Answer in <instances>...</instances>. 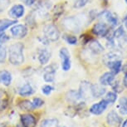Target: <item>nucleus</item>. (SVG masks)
Masks as SVG:
<instances>
[{"label": "nucleus", "mask_w": 127, "mask_h": 127, "mask_svg": "<svg viewBox=\"0 0 127 127\" xmlns=\"http://www.w3.org/2000/svg\"><path fill=\"white\" fill-rule=\"evenodd\" d=\"M52 53L47 49H42L38 52V61L42 65H45L49 62Z\"/></svg>", "instance_id": "nucleus-18"}, {"label": "nucleus", "mask_w": 127, "mask_h": 127, "mask_svg": "<svg viewBox=\"0 0 127 127\" xmlns=\"http://www.w3.org/2000/svg\"><path fill=\"white\" fill-rule=\"evenodd\" d=\"M28 28L23 24H17L11 28L10 32L13 37L23 38L28 34Z\"/></svg>", "instance_id": "nucleus-9"}, {"label": "nucleus", "mask_w": 127, "mask_h": 127, "mask_svg": "<svg viewBox=\"0 0 127 127\" xmlns=\"http://www.w3.org/2000/svg\"><path fill=\"white\" fill-rule=\"evenodd\" d=\"M9 39V37L4 32L0 33V44H3Z\"/></svg>", "instance_id": "nucleus-37"}, {"label": "nucleus", "mask_w": 127, "mask_h": 127, "mask_svg": "<svg viewBox=\"0 0 127 127\" xmlns=\"http://www.w3.org/2000/svg\"><path fill=\"white\" fill-rule=\"evenodd\" d=\"M105 92H106L105 88L102 85H99V84L92 85V95L93 97L99 98L102 96V95H104Z\"/></svg>", "instance_id": "nucleus-19"}, {"label": "nucleus", "mask_w": 127, "mask_h": 127, "mask_svg": "<svg viewBox=\"0 0 127 127\" xmlns=\"http://www.w3.org/2000/svg\"><path fill=\"white\" fill-rule=\"evenodd\" d=\"M25 8L22 4H15L8 11V15L13 18H20L24 14Z\"/></svg>", "instance_id": "nucleus-12"}, {"label": "nucleus", "mask_w": 127, "mask_h": 127, "mask_svg": "<svg viewBox=\"0 0 127 127\" xmlns=\"http://www.w3.org/2000/svg\"><path fill=\"white\" fill-rule=\"evenodd\" d=\"M89 49L90 51L95 54H99L104 51V47L98 41L92 40L89 42Z\"/></svg>", "instance_id": "nucleus-22"}, {"label": "nucleus", "mask_w": 127, "mask_h": 127, "mask_svg": "<svg viewBox=\"0 0 127 127\" xmlns=\"http://www.w3.org/2000/svg\"><path fill=\"white\" fill-rule=\"evenodd\" d=\"M121 127H127V119L124 122H122V126Z\"/></svg>", "instance_id": "nucleus-41"}, {"label": "nucleus", "mask_w": 127, "mask_h": 127, "mask_svg": "<svg viewBox=\"0 0 127 127\" xmlns=\"http://www.w3.org/2000/svg\"><path fill=\"white\" fill-rule=\"evenodd\" d=\"M53 90H54V88L50 85H45L42 87V92L46 95H48L51 94Z\"/></svg>", "instance_id": "nucleus-34"}, {"label": "nucleus", "mask_w": 127, "mask_h": 127, "mask_svg": "<svg viewBox=\"0 0 127 127\" xmlns=\"http://www.w3.org/2000/svg\"><path fill=\"white\" fill-rule=\"evenodd\" d=\"M123 85L124 87L127 88V71L125 72V76H124V79H123Z\"/></svg>", "instance_id": "nucleus-39"}, {"label": "nucleus", "mask_w": 127, "mask_h": 127, "mask_svg": "<svg viewBox=\"0 0 127 127\" xmlns=\"http://www.w3.org/2000/svg\"><path fill=\"white\" fill-rule=\"evenodd\" d=\"M125 1H126V4H127V0H125Z\"/></svg>", "instance_id": "nucleus-42"}, {"label": "nucleus", "mask_w": 127, "mask_h": 127, "mask_svg": "<svg viewBox=\"0 0 127 127\" xmlns=\"http://www.w3.org/2000/svg\"><path fill=\"white\" fill-rule=\"evenodd\" d=\"M9 4H10V0H0V13L8 8Z\"/></svg>", "instance_id": "nucleus-33"}, {"label": "nucleus", "mask_w": 127, "mask_h": 127, "mask_svg": "<svg viewBox=\"0 0 127 127\" xmlns=\"http://www.w3.org/2000/svg\"><path fill=\"white\" fill-rule=\"evenodd\" d=\"M64 127H66V126H64Z\"/></svg>", "instance_id": "nucleus-43"}, {"label": "nucleus", "mask_w": 127, "mask_h": 127, "mask_svg": "<svg viewBox=\"0 0 127 127\" xmlns=\"http://www.w3.org/2000/svg\"><path fill=\"white\" fill-rule=\"evenodd\" d=\"M104 100L108 103V104H113L117 100V94L115 92H107L104 98Z\"/></svg>", "instance_id": "nucleus-28"}, {"label": "nucleus", "mask_w": 127, "mask_h": 127, "mask_svg": "<svg viewBox=\"0 0 127 127\" xmlns=\"http://www.w3.org/2000/svg\"><path fill=\"white\" fill-rule=\"evenodd\" d=\"M60 58L62 61V68L64 71H67L71 69V55L70 52L66 47H62L59 52Z\"/></svg>", "instance_id": "nucleus-7"}, {"label": "nucleus", "mask_w": 127, "mask_h": 127, "mask_svg": "<svg viewBox=\"0 0 127 127\" xmlns=\"http://www.w3.org/2000/svg\"><path fill=\"white\" fill-rule=\"evenodd\" d=\"M118 110L121 115H127V97H122L119 100Z\"/></svg>", "instance_id": "nucleus-27"}, {"label": "nucleus", "mask_w": 127, "mask_h": 127, "mask_svg": "<svg viewBox=\"0 0 127 127\" xmlns=\"http://www.w3.org/2000/svg\"><path fill=\"white\" fill-rule=\"evenodd\" d=\"M32 105L34 106V108H39L42 105H43L44 104V100L42 99H41L39 97H36V98H33V100H32Z\"/></svg>", "instance_id": "nucleus-31"}, {"label": "nucleus", "mask_w": 127, "mask_h": 127, "mask_svg": "<svg viewBox=\"0 0 127 127\" xmlns=\"http://www.w3.org/2000/svg\"><path fill=\"white\" fill-rule=\"evenodd\" d=\"M105 65L107 66L114 74H118L122 68V57L119 52H109L103 57L102 59Z\"/></svg>", "instance_id": "nucleus-2"}, {"label": "nucleus", "mask_w": 127, "mask_h": 127, "mask_svg": "<svg viewBox=\"0 0 127 127\" xmlns=\"http://www.w3.org/2000/svg\"><path fill=\"white\" fill-rule=\"evenodd\" d=\"M7 57V49L6 47L3 44H0V64L4 63Z\"/></svg>", "instance_id": "nucleus-29"}, {"label": "nucleus", "mask_w": 127, "mask_h": 127, "mask_svg": "<svg viewBox=\"0 0 127 127\" xmlns=\"http://www.w3.org/2000/svg\"><path fill=\"white\" fill-rule=\"evenodd\" d=\"M41 127H59V123L55 118L45 119L41 123Z\"/></svg>", "instance_id": "nucleus-25"}, {"label": "nucleus", "mask_w": 127, "mask_h": 127, "mask_svg": "<svg viewBox=\"0 0 127 127\" xmlns=\"http://www.w3.org/2000/svg\"><path fill=\"white\" fill-rule=\"evenodd\" d=\"M12 82V75L8 71L1 70L0 71V84H3L5 87L10 86Z\"/></svg>", "instance_id": "nucleus-17"}, {"label": "nucleus", "mask_w": 127, "mask_h": 127, "mask_svg": "<svg viewBox=\"0 0 127 127\" xmlns=\"http://www.w3.org/2000/svg\"><path fill=\"white\" fill-rule=\"evenodd\" d=\"M64 12V8H62V4H59L55 7L54 8V11H53V13H54V17L55 18H59V16L62 15V13Z\"/></svg>", "instance_id": "nucleus-32"}, {"label": "nucleus", "mask_w": 127, "mask_h": 127, "mask_svg": "<svg viewBox=\"0 0 127 127\" xmlns=\"http://www.w3.org/2000/svg\"><path fill=\"white\" fill-rule=\"evenodd\" d=\"M108 105H109L108 103H107L104 99H103L98 103L93 104L92 106L90 107L89 112H90V113L93 114V115H95V116H98V115L102 114L103 112L106 110Z\"/></svg>", "instance_id": "nucleus-10"}, {"label": "nucleus", "mask_w": 127, "mask_h": 127, "mask_svg": "<svg viewBox=\"0 0 127 127\" xmlns=\"http://www.w3.org/2000/svg\"><path fill=\"white\" fill-rule=\"evenodd\" d=\"M43 34L44 37L51 42H56L60 37L58 28L53 24H47L43 28Z\"/></svg>", "instance_id": "nucleus-5"}, {"label": "nucleus", "mask_w": 127, "mask_h": 127, "mask_svg": "<svg viewBox=\"0 0 127 127\" xmlns=\"http://www.w3.org/2000/svg\"><path fill=\"white\" fill-rule=\"evenodd\" d=\"M106 121L108 125L111 126H118L122 123L121 117L116 113V111H110L106 116Z\"/></svg>", "instance_id": "nucleus-13"}, {"label": "nucleus", "mask_w": 127, "mask_h": 127, "mask_svg": "<svg viewBox=\"0 0 127 127\" xmlns=\"http://www.w3.org/2000/svg\"><path fill=\"white\" fill-rule=\"evenodd\" d=\"M79 94L81 99H89L90 95H92V84H90L88 81H81L80 85V89L78 91Z\"/></svg>", "instance_id": "nucleus-11"}, {"label": "nucleus", "mask_w": 127, "mask_h": 127, "mask_svg": "<svg viewBox=\"0 0 127 127\" xmlns=\"http://www.w3.org/2000/svg\"><path fill=\"white\" fill-rule=\"evenodd\" d=\"M111 86H112V88H113L114 92L116 93L121 92L122 91H123V87H122V86L121 85V83H119V81H115L114 84L113 83L111 84Z\"/></svg>", "instance_id": "nucleus-35"}, {"label": "nucleus", "mask_w": 127, "mask_h": 127, "mask_svg": "<svg viewBox=\"0 0 127 127\" xmlns=\"http://www.w3.org/2000/svg\"><path fill=\"white\" fill-rule=\"evenodd\" d=\"M66 100L70 103H73V104H76V103H81L79 102V100H81L78 92H76L75 90H71L66 93Z\"/></svg>", "instance_id": "nucleus-20"}, {"label": "nucleus", "mask_w": 127, "mask_h": 127, "mask_svg": "<svg viewBox=\"0 0 127 127\" xmlns=\"http://www.w3.org/2000/svg\"><path fill=\"white\" fill-rule=\"evenodd\" d=\"M21 123L23 127H35L37 121L32 115L23 114L21 116Z\"/></svg>", "instance_id": "nucleus-15"}, {"label": "nucleus", "mask_w": 127, "mask_h": 127, "mask_svg": "<svg viewBox=\"0 0 127 127\" xmlns=\"http://www.w3.org/2000/svg\"><path fill=\"white\" fill-rule=\"evenodd\" d=\"M17 23H18L17 19H13H13H8V18L0 19V33L4 32V31L7 28L14 25Z\"/></svg>", "instance_id": "nucleus-23"}, {"label": "nucleus", "mask_w": 127, "mask_h": 127, "mask_svg": "<svg viewBox=\"0 0 127 127\" xmlns=\"http://www.w3.org/2000/svg\"><path fill=\"white\" fill-rule=\"evenodd\" d=\"M24 45L22 42H16L12 44L8 50V60L9 62L13 66H19L24 62L23 55Z\"/></svg>", "instance_id": "nucleus-3"}, {"label": "nucleus", "mask_w": 127, "mask_h": 127, "mask_svg": "<svg viewBox=\"0 0 127 127\" xmlns=\"http://www.w3.org/2000/svg\"><path fill=\"white\" fill-rule=\"evenodd\" d=\"M18 106L20 107V109L23 110V111H33V110L35 109L32 105V102L28 100H21V101L18 103Z\"/></svg>", "instance_id": "nucleus-26"}, {"label": "nucleus", "mask_w": 127, "mask_h": 127, "mask_svg": "<svg viewBox=\"0 0 127 127\" xmlns=\"http://www.w3.org/2000/svg\"><path fill=\"white\" fill-rule=\"evenodd\" d=\"M20 1L28 6H32L35 3V0H20Z\"/></svg>", "instance_id": "nucleus-38"}, {"label": "nucleus", "mask_w": 127, "mask_h": 127, "mask_svg": "<svg viewBox=\"0 0 127 127\" xmlns=\"http://www.w3.org/2000/svg\"><path fill=\"white\" fill-rule=\"evenodd\" d=\"M63 38L65 41L70 45H75L77 42V38L75 36H71V35H64Z\"/></svg>", "instance_id": "nucleus-30"}, {"label": "nucleus", "mask_w": 127, "mask_h": 127, "mask_svg": "<svg viewBox=\"0 0 127 127\" xmlns=\"http://www.w3.org/2000/svg\"><path fill=\"white\" fill-rule=\"evenodd\" d=\"M8 105V95L6 92L0 91V111L6 109Z\"/></svg>", "instance_id": "nucleus-24"}, {"label": "nucleus", "mask_w": 127, "mask_h": 127, "mask_svg": "<svg viewBox=\"0 0 127 127\" xmlns=\"http://www.w3.org/2000/svg\"><path fill=\"white\" fill-rule=\"evenodd\" d=\"M92 31L95 36H98V37H104L109 33V26L107 25L106 23L100 22V23H95V24L93 26Z\"/></svg>", "instance_id": "nucleus-8"}, {"label": "nucleus", "mask_w": 127, "mask_h": 127, "mask_svg": "<svg viewBox=\"0 0 127 127\" xmlns=\"http://www.w3.org/2000/svg\"><path fill=\"white\" fill-rule=\"evenodd\" d=\"M57 68V66H56L54 64L48 66L45 68V71L43 74V79L46 82H52L55 79V72Z\"/></svg>", "instance_id": "nucleus-14"}, {"label": "nucleus", "mask_w": 127, "mask_h": 127, "mask_svg": "<svg viewBox=\"0 0 127 127\" xmlns=\"http://www.w3.org/2000/svg\"><path fill=\"white\" fill-rule=\"evenodd\" d=\"M115 76L116 74H114L112 71H107L105 72L103 75L100 76V84L102 86H109L111 85L115 81Z\"/></svg>", "instance_id": "nucleus-16"}, {"label": "nucleus", "mask_w": 127, "mask_h": 127, "mask_svg": "<svg viewBox=\"0 0 127 127\" xmlns=\"http://www.w3.org/2000/svg\"><path fill=\"white\" fill-rule=\"evenodd\" d=\"M63 26L71 32H78L82 28V21L76 16L67 17L64 18Z\"/></svg>", "instance_id": "nucleus-4"}, {"label": "nucleus", "mask_w": 127, "mask_h": 127, "mask_svg": "<svg viewBox=\"0 0 127 127\" xmlns=\"http://www.w3.org/2000/svg\"><path fill=\"white\" fill-rule=\"evenodd\" d=\"M124 23H125V27H126V28L127 29V13H126V17L124 18Z\"/></svg>", "instance_id": "nucleus-40"}, {"label": "nucleus", "mask_w": 127, "mask_h": 127, "mask_svg": "<svg viewBox=\"0 0 127 127\" xmlns=\"http://www.w3.org/2000/svg\"><path fill=\"white\" fill-rule=\"evenodd\" d=\"M33 92H34V90L29 83L24 84L18 89V94L21 96H28V95H32Z\"/></svg>", "instance_id": "nucleus-21"}, {"label": "nucleus", "mask_w": 127, "mask_h": 127, "mask_svg": "<svg viewBox=\"0 0 127 127\" xmlns=\"http://www.w3.org/2000/svg\"><path fill=\"white\" fill-rule=\"evenodd\" d=\"M115 47L118 49V52L122 57H127V33L123 26H120L115 31L113 35Z\"/></svg>", "instance_id": "nucleus-1"}, {"label": "nucleus", "mask_w": 127, "mask_h": 127, "mask_svg": "<svg viewBox=\"0 0 127 127\" xmlns=\"http://www.w3.org/2000/svg\"><path fill=\"white\" fill-rule=\"evenodd\" d=\"M88 0H75L74 2V8H81L87 3Z\"/></svg>", "instance_id": "nucleus-36"}, {"label": "nucleus", "mask_w": 127, "mask_h": 127, "mask_svg": "<svg viewBox=\"0 0 127 127\" xmlns=\"http://www.w3.org/2000/svg\"><path fill=\"white\" fill-rule=\"evenodd\" d=\"M97 17L100 19H102L103 21H105V23H106L108 26H111V27H114L118 23V18H117V15H116L115 13H111V11L108 10H105L101 12L100 13H99L97 15Z\"/></svg>", "instance_id": "nucleus-6"}]
</instances>
